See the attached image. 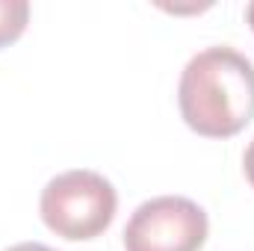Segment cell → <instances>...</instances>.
Returning a JSON list of instances; mask_svg holds the SVG:
<instances>
[{"label":"cell","instance_id":"6da1fadb","mask_svg":"<svg viewBox=\"0 0 254 251\" xmlns=\"http://www.w3.org/2000/svg\"><path fill=\"white\" fill-rule=\"evenodd\" d=\"M178 104L198 136H237L254 119V63L234 48L195 54L181 74Z\"/></svg>","mask_w":254,"mask_h":251},{"label":"cell","instance_id":"8992f818","mask_svg":"<svg viewBox=\"0 0 254 251\" xmlns=\"http://www.w3.org/2000/svg\"><path fill=\"white\" fill-rule=\"evenodd\" d=\"M6 251H57V249H48L42 243H18V246H12V249H6Z\"/></svg>","mask_w":254,"mask_h":251},{"label":"cell","instance_id":"7a4b0ae2","mask_svg":"<svg viewBox=\"0 0 254 251\" xmlns=\"http://www.w3.org/2000/svg\"><path fill=\"white\" fill-rule=\"evenodd\" d=\"M119 210L113 184L89 169L57 175L42 189L39 213L42 222L63 240H95L101 237Z\"/></svg>","mask_w":254,"mask_h":251},{"label":"cell","instance_id":"52a82bcc","mask_svg":"<svg viewBox=\"0 0 254 251\" xmlns=\"http://www.w3.org/2000/svg\"><path fill=\"white\" fill-rule=\"evenodd\" d=\"M246 18H249V24H252V30H254V0L249 3V9H246Z\"/></svg>","mask_w":254,"mask_h":251},{"label":"cell","instance_id":"5b68a950","mask_svg":"<svg viewBox=\"0 0 254 251\" xmlns=\"http://www.w3.org/2000/svg\"><path fill=\"white\" fill-rule=\"evenodd\" d=\"M243 169H246V178H249V184L254 187V139H252V145L246 148V157H243Z\"/></svg>","mask_w":254,"mask_h":251},{"label":"cell","instance_id":"3957f363","mask_svg":"<svg viewBox=\"0 0 254 251\" xmlns=\"http://www.w3.org/2000/svg\"><path fill=\"white\" fill-rule=\"evenodd\" d=\"M207 213L181 195H160L136 207L125 228L127 251H201L207 243Z\"/></svg>","mask_w":254,"mask_h":251},{"label":"cell","instance_id":"277c9868","mask_svg":"<svg viewBox=\"0 0 254 251\" xmlns=\"http://www.w3.org/2000/svg\"><path fill=\"white\" fill-rule=\"evenodd\" d=\"M30 21V3L27 0H0V48L21 39Z\"/></svg>","mask_w":254,"mask_h":251}]
</instances>
